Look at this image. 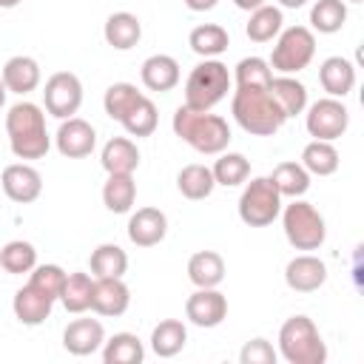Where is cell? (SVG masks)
Here are the masks:
<instances>
[{
  "instance_id": "cell-1",
  "label": "cell",
  "mask_w": 364,
  "mask_h": 364,
  "mask_svg": "<svg viewBox=\"0 0 364 364\" xmlns=\"http://www.w3.org/2000/svg\"><path fill=\"white\" fill-rule=\"evenodd\" d=\"M171 128L185 145H191L196 154H205V156H219L222 151H228L233 139L225 117L210 111H193L188 105H179L173 111Z\"/></svg>"
},
{
  "instance_id": "cell-2",
  "label": "cell",
  "mask_w": 364,
  "mask_h": 364,
  "mask_svg": "<svg viewBox=\"0 0 364 364\" xmlns=\"http://www.w3.org/2000/svg\"><path fill=\"white\" fill-rule=\"evenodd\" d=\"M9 148L17 159H43L51 148V136L46 131V114L37 102L20 100L6 114Z\"/></svg>"
},
{
  "instance_id": "cell-3",
  "label": "cell",
  "mask_w": 364,
  "mask_h": 364,
  "mask_svg": "<svg viewBox=\"0 0 364 364\" xmlns=\"http://www.w3.org/2000/svg\"><path fill=\"white\" fill-rule=\"evenodd\" d=\"M230 114L239 122V128L253 136H273L287 122V117L282 114L267 88H236Z\"/></svg>"
},
{
  "instance_id": "cell-4",
  "label": "cell",
  "mask_w": 364,
  "mask_h": 364,
  "mask_svg": "<svg viewBox=\"0 0 364 364\" xmlns=\"http://www.w3.org/2000/svg\"><path fill=\"white\" fill-rule=\"evenodd\" d=\"M279 355L287 364H324L327 344L310 316H290L279 327Z\"/></svg>"
},
{
  "instance_id": "cell-5",
  "label": "cell",
  "mask_w": 364,
  "mask_h": 364,
  "mask_svg": "<svg viewBox=\"0 0 364 364\" xmlns=\"http://www.w3.org/2000/svg\"><path fill=\"white\" fill-rule=\"evenodd\" d=\"M230 82L233 77L222 60H202L191 68L185 80V105L193 111H213V105L228 97Z\"/></svg>"
},
{
  "instance_id": "cell-6",
  "label": "cell",
  "mask_w": 364,
  "mask_h": 364,
  "mask_svg": "<svg viewBox=\"0 0 364 364\" xmlns=\"http://www.w3.org/2000/svg\"><path fill=\"white\" fill-rule=\"evenodd\" d=\"M282 228H284V236L287 242L296 247V250H318L327 239V225H324V216L318 213L316 205L304 202L301 196L293 199L290 205H282Z\"/></svg>"
},
{
  "instance_id": "cell-7",
  "label": "cell",
  "mask_w": 364,
  "mask_h": 364,
  "mask_svg": "<svg viewBox=\"0 0 364 364\" xmlns=\"http://www.w3.org/2000/svg\"><path fill=\"white\" fill-rule=\"evenodd\" d=\"M316 57V31L307 26H287L279 31L276 46L270 51V68L279 74H299Z\"/></svg>"
},
{
  "instance_id": "cell-8",
  "label": "cell",
  "mask_w": 364,
  "mask_h": 364,
  "mask_svg": "<svg viewBox=\"0 0 364 364\" xmlns=\"http://www.w3.org/2000/svg\"><path fill=\"white\" fill-rule=\"evenodd\" d=\"M282 213V193L270 182V176H253L245 182L239 196V219L250 228H267Z\"/></svg>"
},
{
  "instance_id": "cell-9",
  "label": "cell",
  "mask_w": 364,
  "mask_h": 364,
  "mask_svg": "<svg viewBox=\"0 0 364 364\" xmlns=\"http://www.w3.org/2000/svg\"><path fill=\"white\" fill-rule=\"evenodd\" d=\"M304 125H307V134L313 139H338L344 136V131L350 128V111L341 100L336 97H321L316 100L310 108H304Z\"/></svg>"
},
{
  "instance_id": "cell-10",
  "label": "cell",
  "mask_w": 364,
  "mask_h": 364,
  "mask_svg": "<svg viewBox=\"0 0 364 364\" xmlns=\"http://www.w3.org/2000/svg\"><path fill=\"white\" fill-rule=\"evenodd\" d=\"M43 105L51 117L57 119H68L80 111L82 105V82L77 74L71 71H57L46 80V88H43Z\"/></svg>"
},
{
  "instance_id": "cell-11",
  "label": "cell",
  "mask_w": 364,
  "mask_h": 364,
  "mask_svg": "<svg viewBox=\"0 0 364 364\" xmlns=\"http://www.w3.org/2000/svg\"><path fill=\"white\" fill-rule=\"evenodd\" d=\"M185 318L196 327H219L228 318V299L216 287H196L185 301Z\"/></svg>"
},
{
  "instance_id": "cell-12",
  "label": "cell",
  "mask_w": 364,
  "mask_h": 364,
  "mask_svg": "<svg viewBox=\"0 0 364 364\" xmlns=\"http://www.w3.org/2000/svg\"><path fill=\"white\" fill-rule=\"evenodd\" d=\"M54 145L65 159H82L97 148V131L82 117L60 119V128L54 134Z\"/></svg>"
},
{
  "instance_id": "cell-13",
  "label": "cell",
  "mask_w": 364,
  "mask_h": 364,
  "mask_svg": "<svg viewBox=\"0 0 364 364\" xmlns=\"http://www.w3.org/2000/svg\"><path fill=\"white\" fill-rule=\"evenodd\" d=\"M0 188L3 193L17 202V205H28V202H37L40 193H43V176L34 165L28 162H14V165H6L3 173H0Z\"/></svg>"
},
{
  "instance_id": "cell-14",
  "label": "cell",
  "mask_w": 364,
  "mask_h": 364,
  "mask_svg": "<svg viewBox=\"0 0 364 364\" xmlns=\"http://www.w3.org/2000/svg\"><path fill=\"white\" fill-rule=\"evenodd\" d=\"M284 282L296 293H313V290L324 287V282H327V264L318 256H313V253L293 256L287 262V267H284Z\"/></svg>"
},
{
  "instance_id": "cell-15",
  "label": "cell",
  "mask_w": 364,
  "mask_h": 364,
  "mask_svg": "<svg viewBox=\"0 0 364 364\" xmlns=\"http://www.w3.org/2000/svg\"><path fill=\"white\" fill-rule=\"evenodd\" d=\"M168 236V216L159 208H136L128 219V239L136 247H154Z\"/></svg>"
},
{
  "instance_id": "cell-16",
  "label": "cell",
  "mask_w": 364,
  "mask_h": 364,
  "mask_svg": "<svg viewBox=\"0 0 364 364\" xmlns=\"http://www.w3.org/2000/svg\"><path fill=\"white\" fill-rule=\"evenodd\" d=\"M0 80H3V85H6L9 94L26 97V94H31V91L40 85L43 71H40V63H37L34 57H28V54H14V57L6 60V65H3V71H0Z\"/></svg>"
},
{
  "instance_id": "cell-17",
  "label": "cell",
  "mask_w": 364,
  "mask_h": 364,
  "mask_svg": "<svg viewBox=\"0 0 364 364\" xmlns=\"http://www.w3.org/2000/svg\"><path fill=\"white\" fill-rule=\"evenodd\" d=\"M131 304V290L122 279H94V290H91V310L97 316H108L117 318L128 310Z\"/></svg>"
},
{
  "instance_id": "cell-18",
  "label": "cell",
  "mask_w": 364,
  "mask_h": 364,
  "mask_svg": "<svg viewBox=\"0 0 364 364\" xmlns=\"http://www.w3.org/2000/svg\"><path fill=\"white\" fill-rule=\"evenodd\" d=\"M11 310H14V318H17L20 324H26V327H37V324H43V321L51 316V310H54V299L46 296L43 290H37L34 284L26 282V284L14 293V299H11Z\"/></svg>"
},
{
  "instance_id": "cell-19",
  "label": "cell",
  "mask_w": 364,
  "mask_h": 364,
  "mask_svg": "<svg viewBox=\"0 0 364 364\" xmlns=\"http://www.w3.org/2000/svg\"><path fill=\"white\" fill-rule=\"evenodd\" d=\"M102 341H105V330L97 318H74L63 330V347L71 355H91L102 350Z\"/></svg>"
},
{
  "instance_id": "cell-20",
  "label": "cell",
  "mask_w": 364,
  "mask_h": 364,
  "mask_svg": "<svg viewBox=\"0 0 364 364\" xmlns=\"http://www.w3.org/2000/svg\"><path fill=\"white\" fill-rule=\"evenodd\" d=\"M139 80L148 91L165 94V91H173L179 85L182 71H179V63L171 54H151L139 68Z\"/></svg>"
},
{
  "instance_id": "cell-21",
  "label": "cell",
  "mask_w": 364,
  "mask_h": 364,
  "mask_svg": "<svg viewBox=\"0 0 364 364\" xmlns=\"http://www.w3.org/2000/svg\"><path fill=\"white\" fill-rule=\"evenodd\" d=\"M318 82L327 91V97L344 100L355 88V65L347 57L333 54L318 65Z\"/></svg>"
},
{
  "instance_id": "cell-22",
  "label": "cell",
  "mask_w": 364,
  "mask_h": 364,
  "mask_svg": "<svg viewBox=\"0 0 364 364\" xmlns=\"http://www.w3.org/2000/svg\"><path fill=\"white\" fill-rule=\"evenodd\" d=\"M102 37L111 48L131 51L142 40V20L131 11H114V14H108V20L102 26Z\"/></svg>"
},
{
  "instance_id": "cell-23",
  "label": "cell",
  "mask_w": 364,
  "mask_h": 364,
  "mask_svg": "<svg viewBox=\"0 0 364 364\" xmlns=\"http://www.w3.org/2000/svg\"><path fill=\"white\" fill-rule=\"evenodd\" d=\"M267 91H270V97L276 100V105L282 108V114H284L287 119L304 114V108H307V88H304V82H299L293 74H279V77H273L270 85H267Z\"/></svg>"
},
{
  "instance_id": "cell-24",
  "label": "cell",
  "mask_w": 364,
  "mask_h": 364,
  "mask_svg": "<svg viewBox=\"0 0 364 364\" xmlns=\"http://www.w3.org/2000/svg\"><path fill=\"white\" fill-rule=\"evenodd\" d=\"M100 162H102L105 173H134L139 168V148L128 136H111L102 145Z\"/></svg>"
},
{
  "instance_id": "cell-25",
  "label": "cell",
  "mask_w": 364,
  "mask_h": 364,
  "mask_svg": "<svg viewBox=\"0 0 364 364\" xmlns=\"http://www.w3.org/2000/svg\"><path fill=\"white\" fill-rule=\"evenodd\" d=\"M188 279L193 287H219L225 282V259L216 250H196L188 259Z\"/></svg>"
},
{
  "instance_id": "cell-26",
  "label": "cell",
  "mask_w": 364,
  "mask_h": 364,
  "mask_svg": "<svg viewBox=\"0 0 364 364\" xmlns=\"http://www.w3.org/2000/svg\"><path fill=\"white\" fill-rule=\"evenodd\" d=\"M188 46H191L193 54H199V57H205V60H213V57H219V54L228 51L230 34H228V28L219 26V23H202V26H196V28L188 34Z\"/></svg>"
},
{
  "instance_id": "cell-27",
  "label": "cell",
  "mask_w": 364,
  "mask_h": 364,
  "mask_svg": "<svg viewBox=\"0 0 364 364\" xmlns=\"http://www.w3.org/2000/svg\"><path fill=\"white\" fill-rule=\"evenodd\" d=\"M188 344V327L179 318H162L154 330H151V350L159 358H173L185 350Z\"/></svg>"
},
{
  "instance_id": "cell-28",
  "label": "cell",
  "mask_w": 364,
  "mask_h": 364,
  "mask_svg": "<svg viewBox=\"0 0 364 364\" xmlns=\"http://www.w3.org/2000/svg\"><path fill=\"white\" fill-rule=\"evenodd\" d=\"M282 28H284V14H282L279 6H270V3L253 9L250 20L245 23V34L253 43H270V40L279 37Z\"/></svg>"
},
{
  "instance_id": "cell-29",
  "label": "cell",
  "mask_w": 364,
  "mask_h": 364,
  "mask_svg": "<svg viewBox=\"0 0 364 364\" xmlns=\"http://www.w3.org/2000/svg\"><path fill=\"white\" fill-rule=\"evenodd\" d=\"M88 264L94 279H122L128 270V253L114 242H102L91 250Z\"/></svg>"
},
{
  "instance_id": "cell-30",
  "label": "cell",
  "mask_w": 364,
  "mask_h": 364,
  "mask_svg": "<svg viewBox=\"0 0 364 364\" xmlns=\"http://www.w3.org/2000/svg\"><path fill=\"white\" fill-rule=\"evenodd\" d=\"M176 188L185 199L191 202H199V199H208L216 188V179H213V171L208 165H199V162H191L185 165L179 173H176Z\"/></svg>"
},
{
  "instance_id": "cell-31",
  "label": "cell",
  "mask_w": 364,
  "mask_h": 364,
  "mask_svg": "<svg viewBox=\"0 0 364 364\" xmlns=\"http://www.w3.org/2000/svg\"><path fill=\"white\" fill-rule=\"evenodd\" d=\"M136 202V182L134 173H108L102 185V205L111 213H128Z\"/></svg>"
},
{
  "instance_id": "cell-32",
  "label": "cell",
  "mask_w": 364,
  "mask_h": 364,
  "mask_svg": "<svg viewBox=\"0 0 364 364\" xmlns=\"http://www.w3.org/2000/svg\"><path fill=\"white\" fill-rule=\"evenodd\" d=\"M270 182L276 185V191L287 199H299L310 191V173L304 171L301 162H293V159H284L273 168L270 173Z\"/></svg>"
},
{
  "instance_id": "cell-33",
  "label": "cell",
  "mask_w": 364,
  "mask_h": 364,
  "mask_svg": "<svg viewBox=\"0 0 364 364\" xmlns=\"http://www.w3.org/2000/svg\"><path fill=\"white\" fill-rule=\"evenodd\" d=\"M338 151L327 139H313L301 148V165L310 176H330L338 171Z\"/></svg>"
},
{
  "instance_id": "cell-34",
  "label": "cell",
  "mask_w": 364,
  "mask_h": 364,
  "mask_svg": "<svg viewBox=\"0 0 364 364\" xmlns=\"http://www.w3.org/2000/svg\"><path fill=\"white\" fill-rule=\"evenodd\" d=\"M145 347L134 333H114L102 341V361L105 364H142Z\"/></svg>"
},
{
  "instance_id": "cell-35",
  "label": "cell",
  "mask_w": 364,
  "mask_h": 364,
  "mask_svg": "<svg viewBox=\"0 0 364 364\" xmlns=\"http://www.w3.org/2000/svg\"><path fill=\"white\" fill-rule=\"evenodd\" d=\"M91 290H94V279L82 270H74V273L65 276L60 304L68 313H85V310H91Z\"/></svg>"
},
{
  "instance_id": "cell-36",
  "label": "cell",
  "mask_w": 364,
  "mask_h": 364,
  "mask_svg": "<svg viewBox=\"0 0 364 364\" xmlns=\"http://www.w3.org/2000/svg\"><path fill=\"white\" fill-rule=\"evenodd\" d=\"M347 23V3L344 0H316L310 9V31L336 34Z\"/></svg>"
},
{
  "instance_id": "cell-37",
  "label": "cell",
  "mask_w": 364,
  "mask_h": 364,
  "mask_svg": "<svg viewBox=\"0 0 364 364\" xmlns=\"http://www.w3.org/2000/svg\"><path fill=\"white\" fill-rule=\"evenodd\" d=\"M210 171H213L216 185L236 188V185L250 179V159L245 154H236V151H222Z\"/></svg>"
},
{
  "instance_id": "cell-38",
  "label": "cell",
  "mask_w": 364,
  "mask_h": 364,
  "mask_svg": "<svg viewBox=\"0 0 364 364\" xmlns=\"http://www.w3.org/2000/svg\"><path fill=\"white\" fill-rule=\"evenodd\" d=\"M37 264V247L26 239H11L0 247V267L11 276H23L31 273Z\"/></svg>"
},
{
  "instance_id": "cell-39",
  "label": "cell",
  "mask_w": 364,
  "mask_h": 364,
  "mask_svg": "<svg viewBox=\"0 0 364 364\" xmlns=\"http://www.w3.org/2000/svg\"><path fill=\"white\" fill-rule=\"evenodd\" d=\"M145 94L134 85V82H114V85H108L105 88V97H102V108H105V114L111 117V119H122L139 100H142Z\"/></svg>"
},
{
  "instance_id": "cell-40",
  "label": "cell",
  "mask_w": 364,
  "mask_h": 364,
  "mask_svg": "<svg viewBox=\"0 0 364 364\" xmlns=\"http://www.w3.org/2000/svg\"><path fill=\"white\" fill-rule=\"evenodd\" d=\"M236 88H267L273 80V68L264 57H242L233 71Z\"/></svg>"
},
{
  "instance_id": "cell-41",
  "label": "cell",
  "mask_w": 364,
  "mask_h": 364,
  "mask_svg": "<svg viewBox=\"0 0 364 364\" xmlns=\"http://www.w3.org/2000/svg\"><path fill=\"white\" fill-rule=\"evenodd\" d=\"M122 128L131 134V136H151L154 131H156V122H159V114H156V105H154V100L151 97H142L122 119Z\"/></svg>"
},
{
  "instance_id": "cell-42",
  "label": "cell",
  "mask_w": 364,
  "mask_h": 364,
  "mask_svg": "<svg viewBox=\"0 0 364 364\" xmlns=\"http://www.w3.org/2000/svg\"><path fill=\"white\" fill-rule=\"evenodd\" d=\"M65 276H68V273H65L60 264H34V270L28 273V284H34L37 290H43V293L51 296L54 301H60Z\"/></svg>"
},
{
  "instance_id": "cell-43",
  "label": "cell",
  "mask_w": 364,
  "mask_h": 364,
  "mask_svg": "<svg viewBox=\"0 0 364 364\" xmlns=\"http://www.w3.org/2000/svg\"><path fill=\"white\" fill-rule=\"evenodd\" d=\"M276 358H279V350L267 338H250L239 353L242 364H276Z\"/></svg>"
},
{
  "instance_id": "cell-44",
  "label": "cell",
  "mask_w": 364,
  "mask_h": 364,
  "mask_svg": "<svg viewBox=\"0 0 364 364\" xmlns=\"http://www.w3.org/2000/svg\"><path fill=\"white\" fill-rule=\"evenodd\" d=\"M191 11H210V9H216V3L219 0H182Z\"/></svg>"
},
{
  "instance_id": "cell-45",
  "label": "cell",
  "mask_w": 364,
  "mask_h": 364,
  "mask_svg": "<svg viewBox=\"0 0 364 364\" xmlns=\"http://www.w3.org/2000/svg\"><path fill=\"white\" fill-rule=\"evenodd\" d=\"M264 3H267V0H233V6L242 9V11H253V9L264 6Z\"/></svg>"
},
{
  "instance_id": "cell-46",
  "label": "cell",
  "mask_w": 364,
  "mask_h": 364,
  "mask_svg": "<svg viewBox=\"0 0 364 364\" xmlns=\"http://www.w3.org/2000/svg\"><path fill=\"white\" fill-rule=\"evenodd\" d=\"M279 3V9H301L307 0H276Z\"/></svg>"
},
{
  "instance_id": "cell-47",
  "label": "cell",
  "mask_w": 364,
  "mask_h": 364,
  "mask_svg": "<svg viewBox=\"0 0 364 364\" xmlns=\"http://www.w3.org/2000/svg\"><path fill=\"white\" fill-rule=\"evenodd\" d=\"M23 0H0V9H14V6H20Z\"/></svg>"
},
{
  "instance_id": "cell-48",
  "label": "cell",
  "mask_w": 364,
  "mask_h": 364,
  "mask_svg": "<svg viewBox=\"0 0 364 364\" xmlns=\"http://www.w3.org/2000/svg\"><path fill=\"white\" fill-rule=\"evenodd\" d=\"M6 94H9V91H6V85H3V80H0V108L6 105Z\"/></svg>"
},
{
  "instance_id": "cell-49",
  "label": "cell",
  "mask_w": 364,
  "mask_h": 364,
  "mask_svg": "<svg viewBox=\"0 0 364 364\" xmlns=\"http://www.w3.org/2000/svg\"><path fill=\"white\" fill-rule=\"evenodd\" d=\"M350 3H364V0H350Z\"/></svg>"
}]
</instances>
